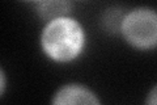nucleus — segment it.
I'll return each mask as SVG.
<instances>
[{"instance_id":"f257e3e1","label":"nucleus","mask_w":157,"mask_h":105,"mask_svg":"<svg viewBox=\"0 0 157 105\" xmlns=\"http://www.w3.org/2000/svg\"><path fill=\"white\" fill-rule=\"evenodd\" d=\"M85 43V33L80 22L70 16L47 21L41 34V46L46 55L59 63L76 59Z\"/></svg>"},{"instance_id":"f03ea898","label":"nucleus","mask_w":157,"mask_h":105,"mask_svg":"<svg viewBox=\"0 0 157 105\" xmlns=\"http://www.w3.org/2000/svg\"><path fill=\"white\" fill-rule=\"evenodd\" d=\"M121 34L137 50L157 47V11L147 7L131 9L123 17Z\"/></svg>"},{"instance_id":"423d86ee","label":"nucleus","mask_w":157,"mask_h":105,"mask_svg":"<svg viewBox=\"0 0 157 105\" xmlns=\"http://www.w3.org/2000/svg\"><path fill=\"white\" fill-rule=\"evenodd\" d=\"M147 104H157V84L149 91L148 97L145 99Z\"/></svg>"},{"instance_id":"7ed1b4c3","label":"nucleus","mask_w":157,"mask_h":105,"mask_svg":"<svg viewBox=\"0 0 157 105\" xmlns=\"http://www.w3.org/2000/svg\"><path fill=\"white\" fill-rule=\"evenodd\" d=\"M52 104H100L94 92L80 84H67L60 87L54 95Z\"/></svg>"},{"instance_id":"6e6552de","label":"nucleus","mask_w":157,"mask_h":105,"mask_svg":"<svg viewBox=\"0 0 157 105\" xmlns=\"http://www.w3.org/2000/svg\"><path fill=\"white\" fill-rule=\"evenodd\" d=\"M26 2H36V3H38V2H41V0H26Z\"/></svg>"},{"instance_id":"39448f33","label":"nucleus","mask_w":157,"mask_h":105,"mask_svg":"<svg viewBox=\"0 0 157 105\" xmlns=\"http://www.w3.org/2000/svg\"><path fill=\"white\" fill-rule=\"evenodd\" d=\"M124 14L126 13L122 11L119 7L107 8L106 11L102 13V17H101L102 28H104L107 33H111V34L121 33V28H122Z\"/></svg>"},{"instance_id":"0eeeda50","label":"nucleus","mask_w":157,"mask_h":105,"mask_svg":"<svg viewBox=\"0 0 157 105\" xmlns=\"http://www.w3.org/2000/svg\"><path fill=\"white\" fill-rule=\"evenodd\" d=\"M0 78H2V93H4V89H6V75L2 71L0 72Z\"/></svg>"},{"instance_id":"20e7f679","label":"nucleus","mask_w":157,"mask_h":105,"mask_svg":"<svg viewBox=\"0 0 157 105\" xmlns=\"http://www.w3.org/2000/svg\"><path fill=\"white\" fill-rule=\"evenodd\" d=\"M70 0H41L37 3V12L45 21L68 16L71 12Z\"/></svg>"}]
</instances>
